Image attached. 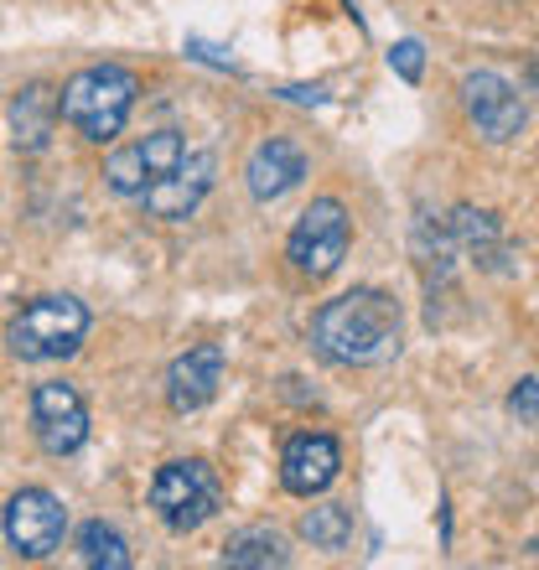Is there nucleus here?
I'll return each mask as SVG.
<instances>
[{"mask_svg":"<svg viewBox=\"0 0 539 570\" xmlns=\"http://www.w3.org/2000/svg\"><path fill=\"white\" fill-rule=\"evenodd\" d=\"M312 343H316V353L327 363H337V368H379V363H390L404 343L400 301L374 291V285L343 291V296H332L327 306L312 316Z\"/></svg>","mask_w":539,"mask_h":570,"instance_id":"nucleus-1","label":"nucleus"},{"mask_svg":"<svg viewBox=\"0 0 539 570\" xmlns=\"http://www.w3.org/2000/svg\"><path fill=\"white\" fill-rule=\"evenodd\" d=\"M135 94H140V83H135L130 68L94 62V68H84V73H74L62 83V120L74 125L84 140L105 146V140H115L125 130V120H130V109H135Z\"/></svg>","mask_w":539,"mask_h":570,"instance_id":"nucleus-2","label":"nucleus"},{"mask_svg":"<svg viewBox=\"0 0 539 570\" xmlns=\"http://www.w3.org/2000/svg\"><path fill=\"white\" fill-rule=\"evenodd\" d=\"M89 337V306L78 296H37L11 316L6 343L21 363H58L74 358Z\"/></svg>","mask_w":539,"mask_h":570,"instance_id":"nucleus-3","label":"nucleus"},{"mask_svg":"<svg viewBox=\"0 0 539 570\" xmlns=\"http://www.w3.org/2000/svg\"><path fill=\"white\" fill-rule=\"evenodd\" d=\"M150 509L171 534H193L224 509V488H218V472L197 456H177L166 462L156 478H150Z\"/></svg>","mask_w":539,"mask_h":570,"instance_id":"nucleus-4","label":"nucleus"},{"mask_svg":"<svg viewBox=\"0 0 539 570\" xmlns=\"http://www.w3.org/2000/svg\"><path fill=\"white\" fill-rule=\"evenodd\" d=\"M347 244H353V218H347V208L337 197H316L312 208L296 218V228L285 234V259H291V271L306 275V281H327L347 259Z\"/></svg>","mask_w":539,"mask_h":570,"instance_id":"nucleus-5","label":"nucleus"},{"mask_svg":"<svg viewBox=\"0 0 539 570\" xmlns=\"http://www.w3.org/2000/svg\"><path fill=\"white\" fill-rule=\"evenodd\" d=\"M68 534V509L62 498H52L47 488H21L6 503V550L16 560H47L52 550H62Z\"/></svg>","mask_w":539,"mask_h":570,"instance_id":"nucleus-6","label":"nucleus"},{"mask_svg":"<svg viewBox=\"0 0 539 570\" xmlns=\"http://www.w3.org/2000/svg\"><path fill=\"white\" fill-rule=\"evenodd\" d=\"M31 435L47 456H74L84 441H89V405L74 384L62 379H47L31 390Z\"/></svg>","mask_w":539,"mask_h":570,"instance_id":"nucleus-7","label":"nucleus"},{"mask_svg":"<svg viewBox=\"0 0 539 570\" xmlns=\"http://www.w3.org/2000/svg\"><path fill=\"white\" fill-rule=\"evenodd\" d=\"M462 109L488 146H509L525 130V99H519V89H513L509 78L488 73V68L462 78Z\"/></svg>","mask_w":539,"mask_h":570,"instance_id":"nucleus-8","label":"nucleus"},{"mask_svg":"<svg viewBox=\"0 0 539 570\" xmlns=\"http://www.w3.org/2000/svg\"><path fill=\"white\" fill-rule=\"evenodd\" d=\"M337 472H343V451H337V441L327 431H301L285 441V451H281L285 493H296V498L327 493L332 482H337Z\"/></svg>","mask_w":539,"mask_h":570,"instance_id":"nucleus-9","label":"nucleus"},{"mask_svg":"<svg viewBox=\"0 0 539 570\" xmlns=\"http://www.w3.org/2000/svg\"><path fill=\"white\" fill-rule=\"evenodd\" d=\"M213 150H187V161L171 171V177H156L146 187V213L150 218H161V224H187L197 213V203L208 197V187H213Z\"/></svg>","mask_w":539,"mask_h":570,"instance_id":"nucleus-10","label":"nucleus"},{"mask_svg":"<svg viewBox=\"0 0 539 570\" xmlns=\"http://www.w3.org/2000/svg\"><path fill=\"white\" fill-rule=\"evenodd\" d=\"M224 368H228V353L224 343H197L187 347L171 368H166V405L177 410V415H193V410H203L218 394V384H224Z\"/></svg>","mask_w":539,"mask_h":570,"instance_id":"nucleus-11","label":"nucleus"},{"mask_svg":"<svg viewBox=\"0 0 539 570\" xmlns=\"http://www.w3.org/2000/svg\"><path fill=\"white\" fill-rule=\"evenodd\" d=\"M301 177H306V150H301L296 140H285V136L259 140V146L249 150V161H244V181H249L255 203H275V197H285L291 187H301Z\"/></svg>","mask_w":539,"mask_h":570,"instance_id":"nucleus-12","label":"nucleus"},{"mask_svg":"<svg viewBox=\"0 0 539 570\" xmlns=\"http://www.w3.org/2000/svg\"><path fill=\"white\" fill-rule=\"evenodd\" d=\"M58 120H62V94L58 89H47V83H21V89L11 94L6 125H11L16 150H42Z\"/></svg>","mask_w":539,"mask_h":570,"instance_id":"nucleus-13","label":"nucleus"},{"mask_svg":"<svg viewBox=\"0 0 539 570\" xmlns=\"http://www.w3.org/2000/svg\"><path fill=\"white\" fill-rule=\"evenodd\" d=\"M301 540L312 544V550H327V556H337L347 540H353V513H347V503H316V509L301 513Z\"/></svg>","mask_w":539,"mask_h":570,"instance_id":"nucleus-14","label":"nucleus"},{"mask_svg":"<svg viewBox=\"0 0 539 570\" xmlns=\"http://www.w3.org/2000/svg\"><path fill=\"white\" fill-rule=\"evenodd\" d=\"M78 560L89 570H130V544L105 519H89V524L78 529Z\"/></svg>","mask_w":539,"mask_h":570,"instance_id":"nucleus-15","label":"nucleus"},{"mask_svg":"<svg viewBox=\"0 0 539 570\" xmlns=\"http://www.w3.org/2000/svg\"><path fill=\"white\" fill-rule=\"evenodd\" d=\"M285 540L270 534V529H239L234 540L224 544V566L234 570H270V566H285Z\"/></svg>","mask_w":539,"mask_h":570,"instance_id":"nucleus-16","label":"nucleus"},{"mask_svg":"<svg viewBox=\"0 0 539 570\" xmlns=\"http://www.w3.org/2000/svg\"><path fill=\"white\" fill-rule=\"evenodd\" d=\"M105 181H109V193H120V197H146L150 166H146L140 140H135V146H120L115 156H109V161H105Z\"/></svg>","mask_w":539,"mask_h":570,"instance_id":"nucleus-17","label":"nucleus"},{"mask_svg":"<svg viewBox=\"0 0 539 570\" xmlns=\"http://www.w3.org/2000/svg\"><path fill=\"white\" fill-rule=\"evenodd\" d=\"M140 150H146L150 181H156V177H171V171L187 161V140H182L177 130H150V136L140 140Z\"/></svg>","mask_w":539,"mask_h":570,"instance_id":"nucleus-18","label":"nucleus"},{"mask_svg":"<svg viewBox=\"0 0 539 570\" xmlns=\"http://www.w3.org/2000/svg\"><path fill=\"white\" fill-rule=\"evenodd\" d=\"M390 68L404 78V83H420V73H425V47H420L415 37L394 42V47H390Z\"/></svg>","mask_w":539,"mask_h":570,"instance_id":"nucleus-19","label":"nucleus"},{"mask_svg":"<svg viewBox=\"0 0 539 570\" xmlns=\"http://www.w3.org/2000/svg\"><path fill=\"white\" fill-rule=\"evenodd\" d=\"M509 410L519 415V421L539 425V379H519V390L509 394Z\"/></svg>","mask_w":539,"mask_h":570,"instance_id":"nucleus-20","label":"nucleus"}]
</instances>
